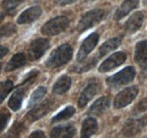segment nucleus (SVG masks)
<instances>
[{
    "mask_svg": "<svg viewBox=\"0 0 147 138\" xmlns=\"http://www.w3.org/2000/svg\"><path fill=\"white\" fill-rule=\"evenodd\" d=\"M73 48L65 43L58 47L45 61V66L49 68H58L66 65L73 58Z\"/></svg>",
    "mask_w": 147,
    "mask_h": 138,
    "instance_id": "nucleus-1",
    "label": "nucleus"
},
{
    "mask_svg": "<svg viewBox=\"0 0 147 138\" xmlns=\"http://www.w3.org/2000/svg\"><path fill=\"white\" fill-rule=\"evenodd\" d=\"M69 24H70V20L67 16H57V17L50 19L49 22H47L43 27H42V33L45 35H50V36H53V35H58L62 32H65L68 27H69Z\"/></svg>",
    "mask_w": 147,
    "mask_h": 138,
    "instance_id": "nucleus-2",
    "label": "nucleus"
},
{
    "mask_svg": "<svg viewBox=\"0 0 147 138\" xmlns=\"http://www.w3.org/2000/svg\"><path fill=\"white\" fill-rule=\"evenodd\" d=\"M104 15H105V13L103 9H93V10L87 12L79 20V23L77 25V31L79 33L85 32L86 30L91 28L97 23H100L104 18Z\"/></svg>",
    "mask_w": 147,
    "mask_h": 138,
    "instance_id": "nucleus-3",
    "label": "nucleus"
},
{
    "mask_svg": "<svg viewBox=\"0 0 147 138\" xmlns=\"http://www.w3.org/2000/svg\"><path fill=\"white\" fill-rule=\"evenodd\" d=\"M135 76H136L135 68L134 67H127L123 70H121L120 72L109 77L107 83L112 88H117V87L123 86V85H127L129 83H131L134 80Z\"/></svg>",
    "mask_w": 147,
    "mask_h": 138,
    "instance_id": "nucleus-4",
    "label": "nucleus"
},
{
    "mask_svg": "<svg viewBox=\"0 0 147 138\" xmlns=\"http://www.w3.org/2000/svg\"><path fill=\"white\" fill-rule=\"evenodd\" d=\"M137 94H138V87L137 86H131L121 91L114 99V102H113L114 108L115 109H121V108L127 106L128 104H130L135 100Z\"/></svg>",
    "mask_w": 147,
    "mask_h": 138,
    "instance_id": "nucleus-5",
    "label": "nucleus"
},
{
    "mask_svg": "<svg viewBox=\"0 0 147 138\" xmlns=\"http://www.w3.org/2000/svg\"><path fill=\"white\" fill-rule=\"evenodd\" d=\"M49 47H50V42H49L48 39L40 37V39L34 40L31 43L30 48H28V57H30V59L32 61L40 59L47 52Z\"/></svg>",
    "mask_w": 147,
    "mask_h": 138,
    "instance_id": "nucleus-6",
    "label": "nucleus"
},
{
    "mask_svg": "<svg viewBox=\"0 0 147 138\" xmlns=\"http://www.w3.org/2000/svg\"><path fill=\"white\" fill-rule=\"evenodd\" d=\"M98 39H100V36L97 33H92L90 36H87L84 40V42L80 45V49L78 51V54H77V61L78 62H82L83 60H85L87 58V55L96 47V44L98 42Z\"/></svg>",
    "mask_w": 147,
    "mask_h": 138,
    "instance_id": "nucleus-7",
    "label": "nucleus"
},
{
    "mask_svg": "<svg viewBox=\"0 0 147 138\" xmlns=\"http://www.w3.org/2000/svg\"><path fill=\"white\" fill-rule=\"evenodd\" d=\"M127 59V54L125 52H115L114 54L110 55L105 61L102 62V65L100 66L98 70L101 72H105V71H110L112 69L119 67L120 65H122Z\"/></svg>",
    "mask_w": 147,
    "mask_h": 138,
    "instance_id": "nucleus-8",
    "label": "nucleus"
},
{
    "mask_svg": "<svg viewBox=\"0 0 147 138\" xmlns=\"http://www.w3.org/2000/svg\"><path fill=\"white\" fill-rule=\"evenodd\" d=\"M98 91H100V84L97 82L88 83L87 86L85 87L84 91L82 92L79 99H78V106L79 108H84L98 93Z\"/></svg>",
    "mask_w": 147,
    "mask_h": 138,
    "instance_id": "nucleus-9",
    "label": "nucleus"
},
{
    "mask_svg": "<svg viewBox=\"0 0 147 138\" xmlns=\"http://www.w3.org/2000/svg\"><path fill=\"white\" fill-rule=\"evenodd\" d=\"M51 109H52V101H50V100L44 101L43 103L34 106L27 113V118L30 121H36L41 118H43L45 114H48L51 111Z\"/></svg>",
    "mask_w": 147,
    "mask_h": 138,
    "instance_id": "nucleus-10",
    "label": "nucleus"
},
{
    "mask_svg": "<svg viewBox=\"0 0 147 138\" xmlns=\"http://www.w3.org/2000/svg\"><path fill=\"white\" fill-rule=\"evenodd\" d=\"M42 14V8L40 6H34V7H31L28 9H26L25 12H23L17 18V23L18 24H30V23H33L35 22L36 19L40 18Z\"/></svg>",
    "mask_w": 147,
    "mask_h": 138,
    "instance_id": "nucleus-11",
    "label": "nucleus"
},
{
    "mask_svg": "<svg viewBox=\"0 0 147 138\" xmlns=\"http://www.w3.org/2000/svg\"><path fill=\"white\" fill-rule=\"evenodd\" d=\"M143 22H144V14L142 12H137V13L132 14V16H130L128 20L126 22V24H125L126 32L129 34L137 32L142 27Z\"/></svg>",
    "mask_w": 147,
    "mask_h": 138,
    "instance_id": "nucleus-12",
    "label": "nucleus"
},
{
    "mask_svg": "<svg viewBox=\"0 0 147 138\" xmlns=\"http://www.w3.org/2000/svg\"><path fill=\"white\" fill-rule=\"evenodd\" d=\"M135 60L140 65L142 68H147V41H140L136 44Z\"/></svg>",
    "mask_w": 147,
    "mask_h": 138,
    "instance_id": "nucleus-13",
    "label": "nucleus"
},
{
    "mask_svg": "<svg viewBox=\"0 0 147 138\" xmlns=\"http://www.w3.org/2000/svg\"><path fill=\"white\" fill-rule=\"evenodd\" d=\"M75 135H76V128L73 124L55 127L50 134L52 138H71Z\"/></svg>",
    "mask_w": 147,
    "mask_h": 138,
    "instance_id": "nucleus-14",
    "label": "nucleus"
},
{
    "mask_svg": "<svg viewBox=\"0 0 147 138\" xmlns=\"http://www.w3.org/2000/svg\"><path fill=\"white\" fill-rule=\"evenodd\" d=\"M109 104H110V100H109L107 96L100 97V99L96 100V101L93 103L92 106L90 108L88 114H90V116H102V114L107 111Z\"/></svg>",
    "mask_w": 147,
    "mask_h": 138,
    "instance_id": "nucleus-15",
    "label": "nucleus"
},
{
    "mask_svg": "<svg viewBox=\"0 0 147 138\" xmlns=\"http://www.w3.org/2000/svg\"><path fill=\"white\" fill-rule=\"evenodd\" d=\"M138 6V0H125L121 6L118 8V10L114 14V19L115 20H120L125 16H127L129 13L135 9Z\"/></svg>",
    "mask_w": 147,
    "mask_h": 138,
    "instance_id": "nucleus-16",
    "label": "nucleus"
},
{
    "mask_svg": "<svg viewBox=\"0 0 147 138\" xmlns=\"http://www.w3.org/2000/svg\"><path fill=\"white\" fill-rule=\"evenodd\" d=\"M71 86V78L68 76H61L53 85V93L57 95H62L65 93H67L69 91V88Z\"/></svg>",
    "mask_w": 147,
    "mask_h": 138,
    "instance_id": "nucleus-17",
    "label": "nucleus"
},
{
    "mask_svg": "<svg viewBox=\"0 0 147 138\" xmlns=\"http://www.w3.org/2000/svg\"><path fill=\"white\" fill-rule=\"evenodd\" d=\"M97 121L95 120L94 118H87L85 119L83 122V126H82V137L83 138H87L93 136L94 134H96L97 131Z\"/></svg>",
    "mask_w": 147,
    "mask_h": 138,
    "instance_id": "nucleus-18",
    "label": "nucleus"
},
{
    "mask_svg": "<svg viewBox=\"0 0 147 138\" xmlns=\"http://www.w3.org/2000/svg\"><path fill=\"white\" fill-rule=\"evenodd\" d=\"M24 95H25L24 88H22V87L16 88L15 92L13 93L11 97H10L9 101H8V106H9L13 111H18L20 105H22V102H23Z\"/></svg>",
    "mask_w": 147,
    "mask_h": 138,
    "instance_id": "nucleus-19",
    "label": "nucleus"
},
{
    "mask_svg": "<svg viewBox=\"0 0 147 138\" xmlns=\"http://www.w3.org/2000/svg\"><path fill=\"white\" fill-rule=\"evenodd\" d=\"M120 43H121V39H120V37H112L110 40H108L105 43H103V44L101 45V48H100V50H98V55H97V57L101 58V57L108 54L109 52L115 50V49L120 45Z\"/></svg>",
    "mask_w": 147,
    "mask_h": 138,
    "instance_id": "nucleus-20",
    "label": "nucleus"
},
{
    "mask_svg": "<svg viewBox=\"0 0 147 138\" xmlns=\"http://www.w3.org/2000/svg\"><path fill=\"white\" fill-rule=\"evenodd\" d=\"M26 64V57L24 53H16L7 64L6 66V71H13L16 69L23 67Z\"/></svg>",
    "mask_w": 147,
    "mask_h": 138,
    "instance_id": "nucleus-21",
    "label": "nucleus"
},
{
    "mask_svg": "<svg viewBox=\"0 0 147 138\" xmlns=\"http://www.w3.org/2000/svg\"><path fill=\"white\" fill-rule=\"evenodd\" d=\"M75 108L71 106V105H69V106H67L66 109H63L61 112H59L57 116L53 117V119H52V122H58V121H62V120H67V119H69V118H71L74 114H75Z\"/></svg>",
    "mask_w": 147,
    "mask_h": 138,
    "instance_id": "nucleus-22",
    "label": "nucleus"
},
{
    "mask_svg": "<svg viewBox=\"0 0 147 138\" xmlns=\"http://www.w3.org/2000/svg\"><path fill=\"white\" fill-rule=\"evenodd\" d=\"M14 83L11 80H3L0 82V103L3 102V100L8 96V94L13 91Z\"/></svg>",
    "mask_w": 147,
    "mask_h": 138,
    "instance_id": "nucleus-23",
    "label": "nucleus"
},
{
    "mask_svg": "<svg viewBox=\"0 0 147 138\" xmlns=\"http://www.w3.org/2000/svg\"><path fill=\"white\" fill-rule=\"evenodd\" d=\"M140 129H142V127L139 126V123H138L137 120L129 121V122L126 123V127H125V129H123V135H126V136L136 135Z\"/></svg>",
    "mask_w": 147,
    "mask_h": 138,
    "instance_id": "nucleus-24",
    "label": "nucleus"
},
{
    "mask_svg": "<svg viewBox=\"0 0 147 138\" xmlns=\"http://www.w3.org/2000/svg\"><path fill=\"white\" fill-rule=\"evenodd\" d=\"M45 93H47V88H45V87L44 86L38 87L36 91H34V93L32 94L31 100H30V102H28V106H30V108H33L34 104H36L40 100H42V97L45 95Z\"/></svg>",
    "mask_w": 147,
    "mask_h": 138,
    "instance_id": "nucleus-25",
    "label": "nucleus"
},
{
    "mask_svg": "<svg viewBox=\"0 0 147 138\" xmlns=\"http://www.w3.org/2000/svg\"><path fill=\"white\" fill-rule=\"evenodd\" d=\"M15 32H16V26L11 23H8V24L0 26V40L11 36L13 34H15Z\"/></svg>",
    "mask_w": 147,
    "mask_h": 138,
    "instance_id": "nucleus-26",
    "label": "nucleus"
},
{
    "mask_svg": "<svg viewBox=\"0 0 147 138\" xmlns=\"http://www.w3.org/2000/svg\"><path fill=\"white\" fill-rule=\"evenodd\" d=\"M25 0H3L2 2V8L6 13H13L22 2Z\"/></svg>",
    "mask_w": 147,
    "mask_h": 138,
    "instance_id": "nucleus-27",
    "label": "nucleus"
},
{
    "mask_svg": "<svg viewBox=\"0 0 147 138\" xmlns=\"http://www.w3.org/2000/svg\"><path fill=\"white\" fill-rule=\"evenodd\" d=\"M24 124L23 123H15L14 127L8 131V135L7 137H17L22 134V131L24 130Z\"/></svg>",
    "mask_w": 147,
    "mask_h": 138,
    "instance_id": "nucleus-28",
    "label": "nucleus"
},
{
    "mask_svg": "<svg viewBox=\"0 0 147 138\" xmlns=\"http://www.w3.org/2000/svg\"><path fill=\"white\" fill-rule=\"evenodd\" d=\"M9 119H10V113L9 112H1L0 113V133L7 127Z\"/></svg>",
    "mask_w": 147,
    "mask_h": 138,
    "instance_id": "nucleus-29",
    "label": "nucleus"
},
{
    "mask_svg": "<svg viewBox=\"0 0 147 138\" xmlns=\"http://www.w3.org/2000/svg\"><path fill=\"white\" fill-rule=\"evenodd\" d=\"M144 111H147V97L139 101L138 104L136 105V108H135V113H140V112H144Z\"/></svg>",
    "mask_w": 147,
    "mask_h": 138,
    "instance_id": "nucleus-30",
    "label": "nucleus"
},
{
    "mask_svg": "<svg viewBox=\"0 0 147 138\" xmlns=\"http://www.w3.org/2000/svg\"><path fill=\"white\" fill-rule=\"evenodd\" d=\"M45 137V135H44V133L43 131H34V133H32L31 135H30V138H44Z\"/></svg>",
    "mask_w": 147,
    "mask_h": 138,
    "instance_id": "nucleus-31",
    "label": "nucleus"
},
{
    "mask_svg": "<svg viewBox=\"0 0 147 138\" xmlns=\"http://www.w3.org/2000/svg\"><path fill=\"white\" fill-rule=\"evenodd\" d=\"M77 0H57V3L60 5V6H66V5H70L76 2Z\"/></svg>",
    "mask_w": 147,
    "mask_h": 138,
    "instance_id": "nucleus-32",
    "label": "nucleus"
},
{
    "mask_svg": "<svg viewBox=\"0 0 147 138\" xmlns=\"http://www.w3.org/2000/svg\"><path fill=\"white\" fill-rule=\"evenodd\" d=\"M8 53V49L6 48V47H2V45H0V59L1 58H3L6 54Z\"/></svg>",
    "mask_w": 147,
    "mask_h": 138,
    "instance_id": "nucleus-33",
    "label": "nucleus"
},
{
    "mask_svg": "<svg viewBox=\"0 0 147 138\" xmlns=\"http://www.w3.org/2000/svg\"><path fill=\"white\" fill-rule=\"evenodd\" d=\"M138 123H139V126L140 127H143V126H147V114L145 117H143V118H140V119H138Z\"/></svg>",
    "mask_w": 147,
    "mask_h": 138,
    "instance_id": "nucleus-34",
    "label": "nucleus"
},
{
    "mask_svg": "<svg viewBox=\"0 0 147 138\" xmlns=\"http://www.w3.org/2000/svg\"><path fill=\"white\" fill-rule=\"evenodd\" d=\"M144 3H145V5H147V0H144Z\"/></svg>",
    "mask_w": 147,
    "mask_h": 138,
    "instance_id": "nucleus-35",
    "label": "nucleus"
},
{
    "mask_svg": "<svg viewBox=\"0 0 147 138\" xmlns=\"http://www.w3.org/2000/svg\"><path fill=\"white\" fill-rule=\"evenodd\" d=\"M0 70H1V64H0Z\"/></svg>",
    "mask_w": 147,
    "mask_h": 138,
    "instance_id": "nucleus-36",
    "label": "nucleus"
}]
</instances>
